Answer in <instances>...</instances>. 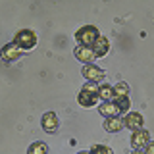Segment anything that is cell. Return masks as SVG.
I'll use <instances>...</instances> for the list:
<instances>
[{"mask_svg": "<svg viewBox=\"0 0 154 154\" xmlns=\"http://www.w3.org/2000/svg\"><path fill=\"white\" fill-rule=\"evenodd\" d=\"M77 102L83 106V108H93L98 102V85L93 83V81H87L81 87V93L77 94Z\"/></svg>", "mask_w": 154, "mask_h": 154, "instance_id": "cell-1", "label": "cell"}, {"mask_svg": "<svg viewBox=\"0 0 154 154\" xmlns=\"http://www.w3.org/2000/svg\"><path fill=\"white\" fill-rule=\"evenodd\" d=\"M14 45H16L19 50H33L37 46V35L31 29H21V31L16 33L14 37Z\"/></svg>", "mask_w": 154, "mask_h": 154, "instance_id": "cell-2", "label": "cell"}, {"mask_svg": "<svg viewBox=\"0 0 154 154\" xmlns=\"http://www.w3.org/2000/svg\"><path fill=\"white\" fill-rule=\"evenodd\" d=\"M75 38H77V42H79L81 46L93 48L94 41L98 38V29L94 25H83L79 31H75Z\"/></svg>", "mask_w": 154, "mask_h": 154, "instance_id": "cell-3", "label": "cell"}, {"mask_svg": "<svg viewBox=\"0 0 154 154\" xmlns=\"http://www.w3.org/2000/svg\"><path fill=\"white\" fill-rule=\"evenodd\" d=\"M81 73H83V77L87 81H93V83H98V81H102L106 73L104 69H100V67H96L94 64H85L83 69H81Z\"/></svg>", "mask_w": 154, "mask_h": 154, "instance_id": "cell-4", "label": "cell"}, {"mask_svg": "<svg viewBox=\"0 0 154 154\" xmlns=\"http://www.w3.org/2000/svg\"><path fill=\"white\" fill-rule=\"evenodd\" d=\"M122 122H123V127L131 129V131H139V129H143L144 119H143V116L139 112H129V114H125V118Z\"/></svg>", "mask_w": 154, "mask_h": 154, "instance_id": "cell-5", "label": "cell"}, {"mask_svg": "<svg viewBox=\"0 0 154 154\" xmlns=\"http://www.w3.org/2000/svg\"><path fill=\"white\" fill-rule=\"evenodd\" d=\"M148 143H150V135H148V131H144V129L133 131V135H131V144H133L135 150H141V148L146 146Z\"/></svg>", "mask_w": 154, "mask_h": 154, "instance_id": "cell-6", "label": "cell"}, {"mask_svg": "<svg viewBox=\"0 0 154 154\" xmlns=\"http://www.w3.org/2000/svg\"><path fill=\"white\" fill-rule=\"evenodd\" d=\"M0 56H2V60L4 62H16L19 56H21V50L14 45V42H10V45H6L0 50Z\"/></svg>", "mask_w": 154, "mask_h": 154, "instance_id": "cell-7", "label": "cell"}, {"mask_svg": "<svg viewBox=\"0 0 154 154\" xmlns=\"http://www.w3.org/2000/svg\"><path fill=\"white\" fill-rule=\"evenodd\" d=\"M73 54H75V58L79 62H85V64H91V62L94 60V52H93V48H89V46H75V50H73Z\"/></svg>", "mask_w": 154, "mask_h": 154, "instance_id": "cell-8", "label": "cell"}, {"mask_svg": "<svg viewBox=\"0 0 154 154\" xmlns=\"http://www.w3.org/2000/svg\"><path fill=\"white\" fill-rule=\"evenodd\" d=\"M58 116L54 112H46L45 116H42V129H45L46 133H54L58 129Z\"/></svg>", "mask_w": 154, "mask_h": 154, "instance_id": "cell-9", "label": "cell"}, {"mask_svg": "<svg viewBox=\"0 0 154 154\" xmlns=\"http://www.w3.org/2000/svg\"><path fill=\"white\" fill-rule=\"evenodd\" d=\"M108 50H110V41H108L106 37L98 35V38H96L94 45H93L94 56H96V58H98V56H106V54H108Z\"/></svg>", "mask_w": 154, "mask_h": 154, "instance_id": "cell-10", "label": "cell"}, {"mask_svg": "<svg viewBox=\"0 0 154 154\" xmlns=\"http://www.w3.org/2000/svg\"><path fill=\"white\" fill-rule=\"evenodd\" d=\"M98 112L104 116V118H118L119 114V108L116 106V102H112V100H108V102H102L98 106Z\"/></svg>", "mask_w": 154, "mask_h": 154, "instance_id": "cell-11", "label": "cell"}, {"mask_svg": "<svg viewBox=\"0 0 154 154\" xmlns=\"http://www.w3.org/2000/svg\"><path fill=\"white\" fill-rule=\"evenodd\" d=\"M104 129L108 133H118V131H122V129H123V122L119 118H106Z\"/></svg>", "mask_w": 154, "mask_h": 154, "instance_id": "cell-12", "label": "cell"}, {"mask_svg": "<svg viewBox=\"0 0 154 154\" xmlns=\"http://www.w3.org/2000/svg\"><path fill=\"white\" fill-rule=\"evenodd\" d=\"M98 98H102L104 102H108V100L114 98V87H110L108 83H102L98 87Z\"/></svg>", "mask_w": 154, "mask_h": 154, "instance_id": "cell-13", "label": "cell"}, {"mask_svg": "<svg viewBox=\"0 0 154 154\" xmlns=\"http://www.w3.org/2000/svg\"><path fill=\"white\" fill-rule=\"evenodd\" d=\"M27 154H48V146H46V143H41V141L33 143L31 146L27 148Z\"/></svg>", "mask_w": 154, "mask_h": 154, "instance_id": "cell-14", "label": "cell"}, {"mask_svg": "<svg viewBox=\"0 0 154 154\" xmlns=\"http://www.w3.org/2000/svg\"><path fill=\"white\" fill-rule=\"evenodd\" d=\"M129 94V85L125 81H119L118 85L114 87V98L116 96H127Z\"/></svg>", "mask_w": 154, "mask_h": 154, "instance_id": "cell-15", "label": "cell"}, {"mask_svg": "<svg viewBox=\"0 0 154 154\" xmlns=\"http://www.w3.org/2000/svg\"><path fill=\"white\" fill-rule=\"evenodd\" d=\"M116 106L119 108V112H127L129 106H131V102H129V96H116Z\"/></svg>", "mask_w": 154, "mask_h": 154, "instance_id": "cell-16", "label": "cell"}, {"mask_svg": "<svg viewBox=\"0 0 154 154\" xmlns=\"http://www.w3.org/2000/svg\"><path fill=\"white\" fill-rule=\"evenodd\" d=\"M91 154H112V150H110L106 144H94L93 148L89 150Z\"/></svg>", "mask_w": 154, "mask_h": 154, "instance_id": "cell-17", "label": "cell"}, {"mask_svg": "<svg viewBox=\"0 0 154 154\" xmlns=\"http://www.w3.org/2000/svg\"><path fill=\"white\" fill-rule=\"evenodd\" d=\"M144 154H154V143L150 141L146 144V146H144Z\"/></svg>", "mask_w": 154, "mask_h": 154, "instance_id": "cell-18", "label": "cell"}, {"mask_svg": "<svg viewBox=\"0 0 154 154\" xmlns=\"http://www.w3.org/2000/svg\"><path fill=\"white\" fill-rule=\"evenodd\" d=\"M131 154H144V150H133Z\"/></svg>", "mask_w": 154, "mask_h": 154, "instance_id": "cell-19", "label": "cell"}, {"mask_svg": "<svg viewBox=\"0 0 154 154\" xmlns=\"http://www.w3.org/2000/svg\"><path fill=\"white\" fill-rule=\"evenodd\" d=\"M77 154H91V152H87V150H81V152H77Z\"/></svg>", "mask_w": 154, "mask_h": 154, "instance_id": "cell-20", "label": "cell"}]
</instances>
